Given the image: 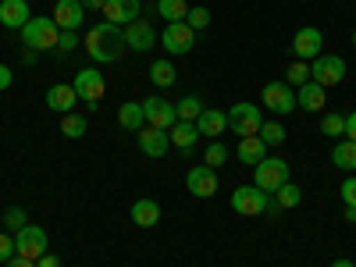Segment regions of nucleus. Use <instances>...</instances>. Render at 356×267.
Masks as SVG:
<instances>
[{
  "label": "nucleus",
  "mask_w": 356,
  "mask_h": 267,
  "mask_svg": "<svg viewBox=\"0 0 356 267\" xmlns=\"http://www.w3.org/2000/svg\"><path fill=\"white\" fill-rule=\"evenodd\" d=\"M72 89L79 93V100H82V104L97 107V104L104 100V93H107V79H104L97 68H82V72L72 79Z\"/></svg>",
  "instance_id": "5"
},
{
  "label": "nucleus",
  "mask_w": 356,
  "mask_h": 267,
  "mask_svg": "<svg viewBox=\"0 0 356 267\" xmlns=\"http://www.w3.org/2000/svg\"><path fill=\"white\" fill-rule=\"evenodd\" d=\"M143 114H146V125H154V129H171L178 122V111L175 104H168L164 97H146L143 100Z\"/></svg>",
  "instance_id": "10"
},
{
  "label": "nucleus",
  "mask_w": 356,
  "mask_h": 267,
  "mask_svg": "<svg viewBox=\"0 0 356 267\" xmlns=\"http://www.w3.org/2000/svg\"><path fill=\"white\" fill-rule=\"evenodd\" d=\"M22 43L29 47V50H57V36H61V29H57V22L54 18H29L25 25H22Z\"/></svg>",
  "instance_id": "2"
},
{
  "label": "nucleus",
  "mask_w": 356,
  "mask_h": 267,
  "mask_svg": "<svg viewBox=\"0 0 356 267\" xmlns=\"http://www.w3.org/2000/svg\"><path fill=\"white\" fill-rule=\"evenodd\" d=\"M264 107H267V111H275V114H292V107H296L292 86L282 82V79L267 82V86H264Z\"/></svg>",
  "instance_id": "11"
},
{
  "label": "nucleus",
  "mask_w": 356,
  "mask_h": 267,
  "mask_svg": "<svg viewBox=\"0 0 356 267\" xmlns=\"http://www.w3.org/2000/svg\"><path fill=\"white\" fill-rule=\"evenodd\" d=\"M228 125L235 129V136H257L260 132V125H264V114H260V107H253V104H235L232 111H228Z\"/></svg>",
  "instance_id": "8"
},
{
  "label": "nucleus",
  "mask_w": 356,
  "mask_h": 267,
  "mask_svg": "<svg viewBox=\"0 0 356 267\" xmlns=\"http://www.w3.org/2000/svg\"><path fill=\"white\" fill-rule=\"evenodd\" d=\"M321 132L324 136H346V114H324Z\"/></svg>",
  "instance_id": "35"
},
{
  "label": "nucleus",
  "mask_w": 356,
  "mask_h": 267,
  "mask_svg": "<svg viewBox=\"0 0 356 267\" xmlns=\"http://www.w3.org/2000/svg\"><path fill=\"white\" fill-rule=\"evenodd\" d=\"M175 79H178V75H175V65L168 61V57H161V61H154V65H150V82H154V86L168 89Z\"/></svg>",
  "instance_id": "30"
},
{
  "label": "nucleus",
  "mask_w": 356,
  "mask_h": 267,
  "mask_svg": "<svg viewBox=\"0 0 356 267\" xmlns=\"http://www.w3.org/2000/svg\"><path fill=\"white\" fill-rule=\"evenodd\" d=\"M196 129H200V136H214L218 139L228 129V114L218 111V107H203V114L196 118Z\"/></svg>",
  "instance_id": "21"
},
{
  "label": "nucleus",
  "mask_w": 356,
  "mask_h": 267,
  "mask_svg": "<svg viewBox=\"0 0 356 267\" xmlns=\"http://www.w3.org/2000/svg\"><path fill=\"white\" fill-rule=\"evenodd\" d=\"M136 143H139V150L146 157H164L171 150V136L164 129H154V125H143L139 136H136Z\"/></svg>",
  "instance_id": "14"
},
{
  "label": "nucleus",
  "mask_w": 356,
  "mask_h": 267,
  "mask_svg": "<svg viewBox=\"0 0 356 267\" xmlns=\"http://www.w3.org/2000/svg\"><path fill=\"white\" fill-rule=\"evenodd\" d=\"M15 82V75H11V68L8 65H0V93H4V89Z\"/></svg>",
  "instance_id": "41"
},
{
  "label": "nucleus",
  "mask_w": 356,
  "mask_h": 267,
  "mask_svg": "<svg viewBox=\"0 0 356 267\" xmlns=\"http://www.w3.org/2000/svg\"><path fill=\"white\" fill-rule=\"evenodd\" d=\"M332 161H335V168H342V171H356V143H353V139L335 143Z\"/></svg>",
  "instance_id": "26"
},
{
  "label": "nucleus",
  "mask_w": 356,
  "mask_h": 267,
  "mask_svg": "<svg viewBox=\"0 0 356 267\" xmlns=\"http://www.w3.org/2000/svg\"><path fill=\"white\" fill-rule=\"evenodd\" d=\"M186 186H189L193 196L211 200V196L218 193V171L207 168V164H196V168H189V175H186Z\"/></svg>",
  "instance_id": "13"
},
{
  "label": "nucleus",
  "mask_w": 356,
  "mask_h": 267,
  "mask_svg": "<svg viewBox=\"0 0 356 267\" xmlns=\"http://www.w3.org/2000/svg\"><path fill=\"white\" fill-rule=\"evenodd\" d=\"M75 47H79V33H61V36H57V54L68 57Z\"/></svg>",
  "instance_id": "38"
},
{
  "label": "nucleus",
  "mask_w": 356,
  "mask_h": 267,
  "mask_svg": "<svg viewBox=\"0 0 356 267\" xmlns=\"http://www.w3.org/2000/svg\"><path fill=\"white\" fill-rule=\"evenodd\" d=\"M324 100H328V89L317 86L314 79L300 86V93H296V107H303V111H321Z\"/></svg>",
  "instance_id": "22"
},
{
  "label": "nucleus",
  "mask_w": 356,
  "mask_h": 267,
  "mask_svg": "<svg viewBox=\"0 0 356 267\" xmlns=\"http://www.w3.org/2000/svg\"><path fill=\"white\" fill-rule=\"evenodd\" d=\"M257 136H260V139H264L267 146H282V143H285V129H282L278 122H264Z\"/></svg>",
  "instance_id": "33"
},
{
  "label": "nucleus",
  "mask_w": 356,
  "mask_h": 267,
  "mask_svg": "<svg viewBox=\"0 0 356 267\" xmlns=\"http://www.w3.org/2000/svg\"><path fill=\"white\" fill-rule=\"evenodd\" d=\"M339 193H342V203H346V207H356V175H349V178H346Z\"/></svg>",
  "instance_id": "39"
},
{
  "label": "nucleus",
  "mask_w": 356,
  "mask_h": 267,
  "mask_svg": "<svg viewBox=\"0 0 356 267\" xmlns=\"http://www.w3.org/2000/svg\"><path fill=\"white\" fill-rule=\"evenodd\" d=\"M4 267H36V260H25V257H18V253H15Z\"/></svg>",
  "instance_id": "43"
},
{
  "label": "nucleus",
  "mask_w": 356,
  "mask_h": 267,
  "mask_svg": "<svg viewBox=\"0 0 356 267\" xmlns=\"http://www.w3.org/2000/svg\"><path fill=\"white\" fill-rule=\"evenodd\" d=\"M118 125L122 129H129V132H139L143 125H146V114H143V104H122L118 107Z\"/></svg>",
  "instance_id": "25"
},
{
  "label": "nucleus",
  "mask_w": 356,
  "mask_h": 267,
  "mask_svg": "<svg viewBox=\"0 0 356 267\" xmlns=\"http://www.w3.org/2000/svg\"><path fill=\"white\" fill-rule=\"evenodd\" d=\"M75 104H79V93H75L72 86L57 82V86L47 89V107H50V111H57V114H72Z\"/></svg>",
  "instance_id": "18"
},
{
  "label": "nucleus",
  "mask_w": 356,
  "mask_h": 267,
  "mask_svg": "<svg viewBox=\"0 0 356 267\" xmlns=\"http://www.w3.org/2000/svg\"><path fill=\"white\" fill-rule=\"evenodd\" d=\"M203 107H207V104H203L200 97H186V100H178V104H175L178 122H196V118L203 114Z\"/></svg>",
  "instance_id": "31"
},
{
  "label": "nucleus",
  "mask_w": 356,
  "mask_h": 267,
  "mask_svg": "<svg viewBox=\"0 0 356 267\" xmlns=\"http://www.w3.org/2000/svg\"><path fill=\"white\" fill-rule=\"evenodd\" d=\"M15 253L25 260H40L47 253V232L40 225H25L22 232H15Z\"/></svg>",
  "instance_id": "7"
},
{
  "label": "nucleus",
  "mask_w": 356,
  "mask_h": 267,
  "mask_svg": "<svg viewBox=\"0 0 356 267\" xmlns=\"http://www.w3.org/2000/svg\"><path fill=\"white\" fill-rule=\"evenodd\" d=\"M186 25L193 29V33H203V29L211 25V11H207V8H189V15H186Z\"/></svg>",
  "instance_id": "36"
},
{
  "label": "nucleus",
  "mask_w": 356,
  "mask_h": 267,
  "mask_svg": "<svg viewBox=\"0 0 356 267\" xmlns=\"http://www.w3.org/2000/svg\"><path fill=\"white\" fill-rule=\"evenodd\" d=\"M4 225H8V232H22L29 225V218H25L22 207H8V211H4Z\"/></svg>",
  "instance_id": "37"
},
{
  "label": "nucleus",
  "mask_w": 356,
  "mask_h": 267,
  "mask_svg": "<svg viewBox=\"0 0 356 267\" xmlns=\"http://www.w3.org/2000/svg\"><path fill=\"white\" fill-rule=\"evenodd\" d=\"M285 79H289V86L300 89L303 82H310V65H307V61H292L289 72H285Z\"/></svg>",
  "instance_id": "34"
},
{
  "label": "nucleus",
  "mask_w": 356,
  "mask_h": 267,
  "mask_svg": "<svg viewBox=\"0 0 356 267\" xmlns=\"http://www.w3.org/2000/svg\"><path fill=\"white\" fill-rule=\"evenodd\" d=\"M225 161H228V146H225L221 139H214L211 146H207V154H203V164H207V168H214V171H218V168H221Z\"/></svg>",
  "instance_id": "32"
},
{
  "label": "nucleus",
  "mask_w": 356,
  "mask_h": 267,
  "mask_svg": "<svg viewBox=\"0 0 356 267\" xmlns=\"http://www.w3.org/2000/svg\"><path fill=\"white\" fill-rule=\"evenodd\" d=\"M275 196V203L282 207V211H292V207H300L303 203V189L300 186H296V182H285L278 193H271Z\"/></svg>",
  "instance_id": "28"
},
{
  "label": "nucleus",
  "mask_w": 356,
  "mask_h": 267,
  "mask_svg": "<svg viewBox=\"0 0 356 267\" xmlns=\"http://www.w3.org/2000/svg\"><path fill=\"white\" fill-rule=\"evenodd\" d=\"M168 136H171V146H178V154H193V146L200 139V129H196V122H175L168 129Z\"/></svg>",
  "instance_id": "20"
},
{
  "label": "nucleus",
  "mask_w": 356,
  "mask_h": 267,
  "mask_svg": "<svg viewBox=\"0 0 356 267\" xmlns=\"http://www.w3.org/2000/svg\"><path fill=\"white\" fill-rule=\"evenodd\" d=\"M139 18V0H104V22H114V25H129Z\"/></svg>",
  "instance_id": "19"
},
{
  "label": "nucleus",
  "mask_w": 356,
  "mask_h": 267,
  "mask_svg": "<svg viewBox=\"0 0 356 267\" xmlns=\"http://www.w3.org/2000/svg\"><path fill=\"white\" fill-rule=\"evenodd\" d=\"M267 203H271V193H264L257 186H239L232 193V211L243 218H260L267 214Z\"/></svg>",
  "instance_id": "4"
},
{
  "label": "nucleus",
  "mask_w": 356,
  "mask_h": 267,
  "mask_svg": "<svg viewBox=\"0 0 356 267\" xmlns=\"http://www.w3.org/2000/svg\"><path fill=\"white\" fill-rule=\"evenodd\" d=\"M33 18V11H29V0H0V25L4 29H18Z\"/></svg>",
  "instance_id": "17"
},
{
  "label": "nucleus",
  "mask_w": 356,
  "mask_h": 267,
  "mask_svg": "<svg viewBox=\"0 0 356 267\" xmlns=\"http://www.w3.org/2000/svg\"><path fill=\"white\" fill-rule=\"evenodd\" d=\"M235 157H239L243 164H260L264 157H267V143L260 139V136H246L243 143H239V150H235Z\"/></svg>",
  "instance_id": "24"
},
{
  "label": "nucleus",
  "mask_w": 356,
  "mask_h": 267,
  "mask_svg": "<svg viewBox=\"0 0 356 267\" xmlns=\"http://www.w3.org/2000/svg\"><path fill=\"white\" fill-rule=\"evenodd\" d=\"M125 47V29L114 22H97L86 33V54L93 57V65H114Z\"/></svg>",
  "instance_id": "1"
},
{
  "label": "nucleus",
  "mask_w": 356,
  "mask_h": 267,
  "mask_svg": "<svg viewBox=\"0 0 356 267\" xmlns=\"http://www.w3.org/2000/svg\"><path fill=\"white\" fill-rule=\"evenodd\" d=\"M82 11H104V0H79Z\"/></svg>",
  "instance_id": "45"
},
{
  "label": "nucleus",
  "mask_w": 356,
  "mask_h": 267,
  "mask_svg": "<svg viewBox=\"0 0 356 267\" xmlns=\"http://www.w3.org/2000/svg\"><path fill=\"white\" fill-rule=\"evenodd\" d=\"M11 257H15V239L8 232H0V264H8Z\"/></svg>",
  "instance_id": "40"
},
{
  "label": "nucleus",
  "mask_w": 356,
  "mask_h": 267,
  "mask_svg": "<svg viewBox=\"0 0 356 267\" xmlns=\"http://www.w3.org/2000/svg\"><path fill=\"white\" fill-rule=\"evenodd\" d=\"M36 267H61V260H57L54 253H43V257L36 260Z\"/></svg>",
  "instance_id": "42"
},
{
  "label": "nucleus",
  "mask_w": 356,
  "mask_h": 267,
  "mask_svg": "<svg viewBox=\"0 0 356 267\" xmlns=\"http://www.w3.org/2000/svg\"><path fill=\"white\" fill-rule=\"evenodd\" d=\"M161 43H164V50L168 54H189L193 50V43H196V33L186 25V22H168L164 25V33H161Z\"/></svg>",
  "instance_id": "9"
},
{
  "label": "nucleus",
  "mask_w": 356,
  "mask_h": 267,
  "mask_svg": "<svg viewBox=\"0 0 356 267\" xmlns=\"http://www.w3.org/2000/svg\"><path fill=\"white\" fill-rule=\"evenodd\" d=\"M154 43H157V33H154V25L150 22H129L125 25V47L129 50H139V54H146V50H154Z\"/></svg>",
  "instance_id": "15"
},
{
  "label": "nucleus",
  "mask_w": 356,
  "mask_h": 267,
  "mask_svg": "<svg viewBox=\"0 0 356 267\" xmlns=\"http://www.w3.org/2000/svg\"><path fill=\"white\" fill-rule=\"evenodd\" d=\"M289 161L282 157H264L257 168H253V186L264 189V193H278L285 182H289Z\"/></svg>",
  "instance_id": "3"
},
{
  "label": "nucleus",
  "mask_w": 356,
  "mask_h": 267,
  "mask_svg": "<svg viewBox=\"0 0 356 267\" xmlns=\"http://www.w3.org/2000/svg\"><path fill=\"white\" fill-rule=\"evenodd\" d=\"M353 50H356V29H353Z\"/></svg>",
  "instance_id": "47"
},
{
  "label": "nucleus",
  "mask_w": 356,
  "mask_h": 267,
  "mask_svg": "<svg viewBox=\"0 0 356 267\" xmlns=\"http://www.w3.org/2000/svg\"><path fill=\"white\" fill-rule=\"evenodd\" d=\"M310 79L317 82V86H339L342 79H346V61L342 57H335V54H321V57H314V65H310Z\"/></svg>",
  "instance_id": "6"
},
{
  "label": "nucleus",
  "mask_w": 356,
  "mask_h": 267,
  "mask_svg": "<svg viewBox=\"0 0 356 267\" xmlns=\"http://www.w3.org/2000/svg\"><path fill=\"white\" fill-rule=\"evenodd\" d=\"M50 18L57 22V29H61V33H79V25H82L86 11H82L79 0H57V8H54Z\"/></svg>",
  "instance_id": "16"
},
{
  "label": "nucleus",
  "mask_w": 356,
  "mask_h": 267,
  "mask_svg": "<svg viewBox=\"0 0 356 267\" xmlns=\"http://www.w3.org/2000/svg\"><path fill=\"white\" fill-rule=\"evenodd\" d=\"M157 15H161L164 22H186L189 0H157Z\"/></svg>",
  "instance_id": "27"
},
{
  "label": "nucleus",
  "mask_w": 356,
  "mask_h": 267,
  "mask_svg": "<svg viewBox=\"0 0 356 267\" xmlns=\"http://www.w3.org/2000/svg\"><path fill=\"white\" fill-rule=\"evenodd\" d=\"M132 221H136L139 228L161 225V203H157V200H136V203H132Z\"/></svg>",
  "instance_id": "23"
},
{
  "label": "nucleus",
  "mask_w": 356,
  "mask_h": 267,
  "mask_svg": "<svg viewBox=\"0 0 356 267\" xmlns=\"http://www.w3.org/2000/svg\"><path fill=\"white\" fill-rule=\"evenodd\" d=\"M332 267H356V264H353V260H335Z\"/></svg>",
  "instance_id": "46"
},
{
  "label": "nucleus",
  "mask_w": 356,
  "mask_h": 267,
  "mask_svg": "<svg viewBox=\"0 0 356 267\" xmlns=\"http://www.w3.org/2000/svg\"><path fill=\"white\" fill-rule=\"evenodd\" d=\"M346 136H349V139L356 143V111H353V114L346 118Z\"/></svg>",
  "instance_id": "44"
},
{
  "label": "nucleus",
  "mask_w": 356,
  "mask_h": 267,
  "mask_svg": "<svg viewBox=\"0 0 356 267\" xmlns=\"http://www.w3.org/2000/svg\"><path fill=\"white\" fill-rule=\"evenodd\" d=\"M321 47H324V36H321V29H314V25H303L300 33L292 36L296 61H314V57H321Z\"/></svg>",
  "instance_id": "12"
},
{
  "label": "nucleus",
  "mask_w": 356,
  "mask_h": 267,
  "mask_svg": "<svg viewBox=\"0 0 356 267\" xmlns=\"http://www.w3.org/2000/svg\"><path fill=\"white\" fill-rule=\"evenodd\" d=\"M86 129H89V122H86V114H61V136H68V139H82L86 136Z\"/></svg>",
  "instance_id": "29"
}]
</instances>
